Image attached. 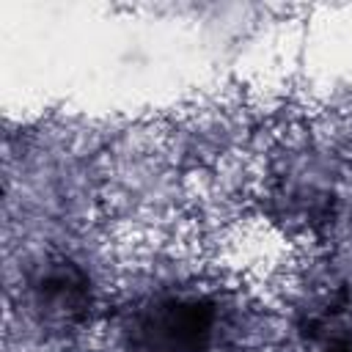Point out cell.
Returning <instances> with one entry per match:
<instances>
[{"mask_svg": "<svg viewBox=\"0 0 352 352\" xmlns=\"http://www.w3.org/2000/svg\"><path fill=\"white\" fill-rule=\"evenodd\" d=\"M212 327L214 316L204 300L168 297L138 316L135 341L143 352H204Z\"/></svg>", "mask_w": 352, "mask_h": 352, "instance_id": "1", "label": "cell"}]
</instances>
